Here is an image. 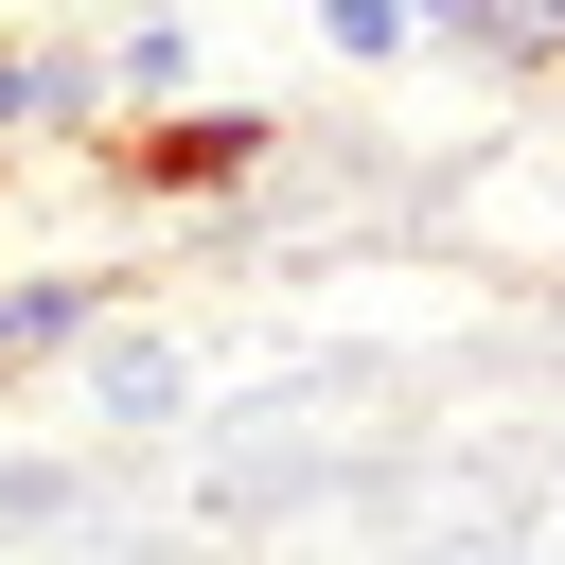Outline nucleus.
I'll return each instance as SVG.
<instances>
[{"mask_svg": "<svg viewBox=\"0 0 565 565\" xmlns=\"http://www.w3.org/2000/svg\"><path fill=\"white\" fill-rule=\"evenodd\" d=\"M406 18H441V0H406Z\"/></svg>", "mask_w": 565, "mask_h": 565, "instance_id": "6e6552de", "label": "nucleus"}, {"mask_svg": "<svg viewBox=\"0 0 565 565\" xmlns=\"http://www.w3.org/2000/svg\"><path fill=\"white\" fill-rule=\"evenodd\" d=\"M88 388H106V424H159L177 406V353L159 335H88Z\"/></svg>", "mask_w": 565, "mask_h": 565, "instance_id": "20e7f679", "label": "nucleus"}, {"mask_svg": "<svg viewBox=\"0 0 565 565\" xmlns=\"http://www.w3.org/2000/svg\"><path fill=\"white\" fill-rule=\"evenodd\" d=\"M318 35H335V53H353V71H388V53H406V35H424V18H406V0H318Z\"/></svg>", "mask_w": 565, "mask_h": 565, "instance_id": "39448f33", "label": "nucleus"}, {"mask_svg": "<svg viewBox=\"0 0 565 565\" xmlns=\"http://www.w3.org/2000/svg\"><path fill=\"white\" fill-rule=\"evenodd\" d=\"M282 159V106H124V124H88V177L124 194V212H212V194H247Z\"/></svg>", "mask_w": 565, "mask_h": 565, "instance_id": "f257e3e1", "label": "nucleus"}, {"mask_svg": "<svg viewBox=\"0 0 565 565\" xmlns=\"http://www.w3.org/2000/svg\"><path fill=\"white\" fill-rule=\"evenodd\" d=\"M124 106H194V35H177V18H124V35H106V124H124Z\"/></svg>", "mask_w": 565, "mask_h": 565, "instance_id": "7ed1b4c3", "label": "nucleus"}, {"mask_svg": "<svg viewBox=\"0 0 565 565\" xmlns=\"http://www.w3.org/2000/svg\"><path fill=\"white\" fill-rule=\"evenodd\" d=\"M106 300H124L106 265H35V282H0V388H18V371H53V353H88V335H106Z\"/></svg>", "mask_w": 565, "mask_h": 565, "instance_id": "f03ea898", "label": "nucleus"}, {"mask_svg": "<svg viewBox=\"0 0 565 565\" xmlns=\"http://www.w3.org/2000/svg\"><path fill=\"white\" fill-rule=\"evenodd\" d=\"M106 18H194V0H106Z\"/></svg>", "mask_w": 565, "mask_h": 565, "instance_id": "423d86ee", "label": "nucleus"}, {"mask_svg": "<svg viewBox=\"0 0 565 565\" xmlns=\"http://www.w3.org/2000/svg\"><path fill=\"white\" fill-rule=\"evenodd\" d=\"M530 18H547V53H565V0H530Z\"/></svg>", "mask_w": 565, "mask_h": 565, "instance_id": "0eeeda50", "label": "nucleus"}]
</instances>
